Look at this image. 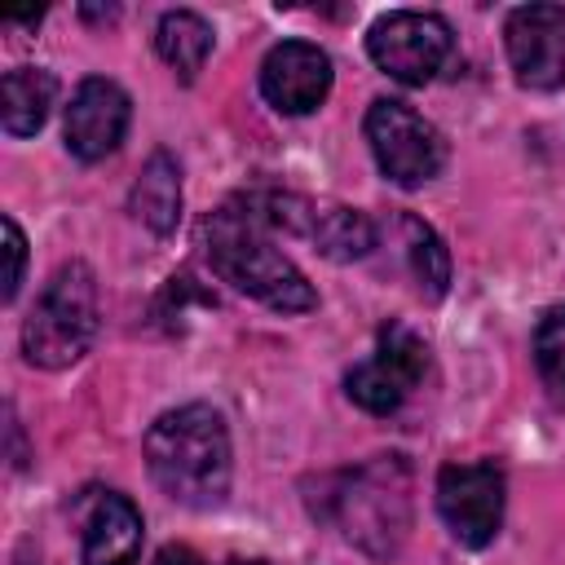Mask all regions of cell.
Wrapping results in <instances>:
<instances>
[{
	"instance_id": "obj_1",
	"label": "cell",
	"mask_w": 565,
	"mask_h": 565,
	"mask_svg": "<svg viewBox=\"0 0 565 565\" xmlns=\"http://www.w3.org/2000/svg\"><path fill=\"white\" fill-rule=\"evenodd\" d=\"M269 230L274 225L265 221L260 199H234L203 221V247L212 256V269L243 296L278 313H305L318 305V296L309 278L274 247Z\"/></svg>"
},
{
	"instance_id": "obj_2",
	"label": "cell",
	"mask_w": 565,
	"mask_h": 565,
	"mask_svg": "<svg viewBox=\"0 0 565 565\" xmlns=\"http://www.w3.org/2000/svg\"><path fill=\"white\" fill-rule=\"evenodd\" d=\"M146 468L168 499L185 508H216L230 494L225 419L203 402L159 415L146 433Z\"/></svg>"
},
{
	"instance_id": "obj_3",
	"label": "cell",
	"mask_w": 565,
	"mask_h": 565,
	"mask_svg": "<svg viewBox=\"0 0 565 565\" xmlns=\"http://www.w3.org/2000/svg\"><path fill=\"white\" fill-rule=\"evenodd\" d=\"M335 521L375 561H393L411 534V468L402 455H375L340 477L331 494Z\"/></svg>"
},
{
	"instance_id": "obj_4",
	"label": "cell",
	"mask_w": 565,
	"mask_h": 565,
	"mask_svg": "<svg viewBox=\"0 0 565 565\" xmlns=\"http://www.w3.org/2000/svg\"><path fill=\"white\" fill-rule=\"evenodd\" d=\"M93 335H97V278L84 260H71L44 282L35 309L26 313L22 353L31 366L62 371L88 353Z\"/></svg>"
},
{
	"instance_id": "obj_5",
	"label": "cell",
	"mask_w": 565,
	"mask_h": 565,
	"mask_svg": "<svg viewBox=\"0 0 565 565\" xmlns=\"http://www.w3.org/2000/svg\"><path fill=\"white\" fill-rule=\"evenodd\" d=\"M366 141H371V154L380 163V172L397 185H424L441 172L446 163V141L441 132L419 115L411 110L406 102L397 97H375L371 110H366Z\"/></svg>"
},
{
	"instance_id": "obj_6",
	"label": "cell",
	"mask_w": 565,
	"mask_h": 565,
	"mask_svg": "<svg viewBox=\"0 0 565 565\" xmlns=\"http://www.w3.org/2000/svg\"><path fill=\"white\" fill-rule=\"evenodd\" d=\"M424 371H428V344L406 322H384L375 353L344 375V393L371 415H393L406 402V393L424 380Z\"/></svg>"
},
{
	"instance_id": "obj_7",
	"label": "cell",
	"mask_w": 565,
	"mask_h": 565,
	"mask_svg": "<svg viewBox=\"0 0 565 565\" xmlns=\"http://www.w3.org/2000/svg\"><path fill=\"white\" fill-rule=\"evenodd\" d=\"M366 53L384 75H393L402 84H428L441 71V62L450 57V26L437 13L397 9L371 26Z\"/></svg>"
},
{
	"instance_id": "obj_8",
	"label": "cell",
	"mask_w": 565,
	"mask_h": 565,
	"mask_svg": "<svg viewBox=\"0 0 565 565\" xmlns=\"http://www.w3.org/2000/svg\"><path fill=\"white\" fill-rule=\"evenodd\" d=\"M437 512L463 547H486L503 525V472L481 463H446L437 472Z\"/></svg>"
},
{
	"instance_id": "obj_9",
	"label": "cell",
	"mask_w": 565,
	"mask_h": 565,
	"mask_svg": "<svg viewBox=\"0 0 565 565\" xmlns=\"http://www.w3.org/2000/svg\"><path fill=\"white\" fill-rule=\"evenodd\" d=\"M508 62L521 88H565V4H521L503 26Z\"/></svg>"
},
{
	"instance_id": "obj_10",
	"label": "cell",
	"mask_w": 565,
	"mask_h": 565,
	"mask_svg": "<svg viewBox=\"0 0 565 565\" xmlns=\"http://www.w3.org/2000/svg\"><path fill=\"white\" fill-rule=\"evenodd\" d=\"M260 93L282 115H309L331 93V57L309 40H282L260 62Z\"/></svg>"
},
{
	"instance_id": "obj_11",
	"label": "cell",
	"mask_w": 565,
	"mask_h": 565,
	"mask_svg": "<svg viewBox=\"0 0 565 565\" xmlns=\"http://www.w3.org/2000/svg\"><path fill=\"white\" fill-rule=\"evenodd\" d=\"M128 115H132V102L115 79H102V75L84 79L66 106V150L84 163L106 159L124 141Z\"/></svg>"
},
{
	"instance_id": "obj_12",
	"label": "cell",
	"mask_w": 565,
	"mask_h": 565,
	"mask_svg": "<svg viewBox=\"0 0 565 565\" xmlns=\"http://www.w3.org/2000/svg\"><path fill=\"white\" fill-rule=\"evenodd\" d=\"M137 556H141V512L115 490L93 494L84 508L79 561L84 565H137Z\"/></svg>"
},
{
	"instance_id": "obj_13",
	"label": "cell",
	"mask_w": 565,
	"mask_h": 565,
	"mask_svg": "<svg viewBox=\"0 0 565 565\" xmlns=\"http://www.w3.org/2000/svg\"><path fill=\"white\" fill-rule=\"evenodd\" d=\"M57 97V79L40 66H13L4 71V84H0V119H4V132L13 137H31L44 128L49 119V106Z\"/></svg>"
},
{
	"instance_id": "obj_14",
	"label": "cell",
	"mask_w": 565,
	"mask_h": 565,
	"mask_svg": "<svg viewBox=\"0 0 565 565\" xmlns=\"http://www.w3.org/2000/svg\"><path fill=\"white\" fill-rule=\"evenodd\" d=\"M132 216L154 234H172L181 221V168L168 150H154L132 185Z\"/></svg>"
},
{
	"instance_id": "obj_15",
	"label": "cell",
	"mask_w": 565,
	"mask_h": 565,
	"mask_svg": "<svg viewBox=\"0 0 565 565\" xmlns=\"http://www.w3.org/2000/svg\"><path fill=\"white\" fill-rule=\"evenodd\" d=\"M327 260H362L375 247V225L366 212L344 203H313L309 230H305Z\"/></svg>"
},
{
	"instance_id": "obj_16",
	"label": "cell",
	"mask_w": 565,
	"mask_h": 565,
	"mask_svg": "<svg viewBox=\"0 0 565 565\" xmlns=\"http://www.w3.org/2000/svg\"><path fill=\"white\" fill-rule=\"evenodd\" d=\"M154 49H159V57L190 84V79L203 71L207 53H212V26H207L199 13H190V9H172V13H163L159 26H154Z\"/></svg>"
},
{
	"instance_id": "obj_17",
	"label": "cell",
	"mask_w": 565,
	"mask_h": 565,
	"mask_svg": "<svg viewBox=\"0 0 565 565\" xmlns=\"http://www.w3.org/2000/svg\"><path fill=\"white\" fill-rule=\"evenodd\" d=\"M402 243H406V260H411V274L419 282V291H428L433 300L446 296L450 287V252L441 247V238L433 234V225H424L419 216H402Z\"/></svg>"
},
{
	"instance_id": "obj_18",
	"label": "cell",
	"mask_w": 565,
	"mask_h": 565,
	"mask_svg": "<svg viewBox=\"0 0 565 565\" xmlns=\"http://www.w3.org/2000/svg\"><path fill=\"white\" fill-rule=\"evenodd\" d=\"M534 362L552 393H565V305L547 309L534 327Z\"/></svg>"
},
{
	"instance_id": "obj_19",
	"label": "cell",
	"mask_w": 565,
	"mask_h": 565,
	"mask_svg": "<svg viewBox=\"0 0 565 565\" xmlns=\"http://www.w3.org/2000/svg\"><path fill=\"white\" fill-rule=\"evenodd\" d=\"M4 252H9L4 300H13V296H18V287H22V269H26V238H22V230H18V221H13V216H4Z\"/></svg>"
},
{
	"instance_id": "obj_20",
	"label": "cell",
	"mask_w": 565,
	"mask_h": 565,
	"mask_svg": "<svg viewBox=\"0 0 565 565\" xmlns=\"http://www.w3.org/2000/svg\"><path fill=\"white\" fill-rule=\"evenodd\" d=\"M154 565H207L194 547H185V543H168L159 556H154Z\"/></svg>"
},
{
	"instance_id": "obj_21",
	"label": "cell",
	"mask_w": 565,
	"mask_h": 565,
	"mask_svg": "<svg viewBox=\"0 0 565 565\" xmlns=\"http://www.w3.org/2000/svg\"><path fill=\"white\" fill-rule=\"evenodd\" d=\"M230 565H265V561H260V556H234Z\"/></svg>"
}]
</instances>
